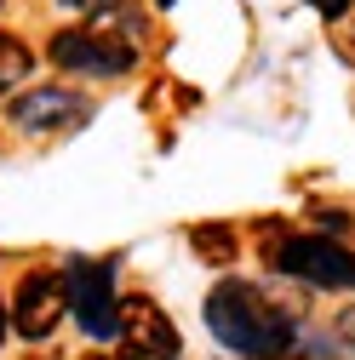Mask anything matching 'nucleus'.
I'll return each instance as SVG.
<instances>
[{
	"mask_svg": "<svg viewBox=\"0 0 355 360\" xmlns=\"http://www.w3.org/2000/svg\"><path fill=\"white\" fill-rule=\"evenodd\" d=\"M6 120H12L18 131L75 126V120H86V98H80V92H63V86H40V92H23V98L6 109Z\"/></svg>",
	"mask_w": 355,
	"mask_h": 360,
	"instance_id": "6",
	"label": "nucleus"
},
{
	"mask_svg": "<svg viewBox=\"0 0 355 360\" xmlns=\"http://www.w3.org/2000/svg\"><path fill=\"white\" fill-rule=\"evenodd\" d=\"M63 309H69L63 275H52V269H29V275L18 281V292H12V326L29 343H46L58 332V321H63Z\"/></svg>",
	"mask_w": 355,
	"mask_h": 360,
	"instance_id": "4",
	"label": "nucleus"
},
{
	"mask_svg": "<svg viewBox=\"0 0 355 360\" xmlns=\"http://www.w3.org/2000/svg\"><path fill=\"white\" fill-rule=\"evenodd\" d=\"M35 69V58H29V46L18 34H0V98H6V86H18L23 75Z\"/></svg>",
	"mask_w": 355,
	"mask_h": 360,
	"instance_id": "8",
	"label": "nucleus"
},
{
	"mask_svg": "<svg viewBox=\"0 0 355 360\" xmlns=\"http://www.w3.org/2000/svg\"><path fill=\"white\" fill-rule=\"evenodd\" d=\"M235 223H195L189 229V252H201L206 263H230L235 257Z\"/></svg>",
	"mask_w": 355,
	"mask_h": 360,
	"instance_id": "7",
	"label": "nucleus"
},
{
	"mask_svg": "<svg viewBox=\"0 0 355 360\" xmlns=\"http://www.w3.org/2000/svg\"><path fill=\"white\" fill-rule=\"evenodd\" d=\"M120 343L144 360H172L178 354V326L161 314L155 297H120Z\"/></svg>",
	"mask_w": 355,
	"mask_h": 360,
	"instance_id": "5",
	"label": "nucleus"
},
{
	"mask_svg": "<svg viewBox=\"0 0 355 360\" xmlns=\"http://www.w3.org/2000/svg\"><path fill=\"white\" fill-rule=\"evenodd\" d=\"M155 6H172V0H155Z\"/></svg>",
	"mask_w": 355,
	"mask_h": 360,
	"instance_id": "12",
	"label": "nucleus"
},
{
	"mask_svg": "<svg viewBox=\"0 0 355 360\" xmlns=\"http://www.w3.org/2000/svg\"><path fill=\"white\" fill-rule=\"evenodd\" d=\"M316 223H321V229H332V235H344V229H349V217H344L338 206H316Z\"/></svg>",
	"mask_w": 355,
	"mask_h": 360,
	"instance_id": "9",
	"label": "nucleus"
},
{
	"mask_svg": "<svg viewBox=\"0 0 355 360\" xmlns=\"http://www.w3.org/2000/svg\"><path fill=\"white\" fill-rule=\"evenodd\" d=\"M0 343H6V303H0Z\"/></svg>",
	"mask_w": 355,
	"mask_h": 360,
	"instance_id": "11",
	"label": "nucleus"
},
{
	"mask_svg": "<svg viewBox=\"0 0 355 360\" xmlns=\"http://www.w3.org/2000/svg\"><path fill=\"white\" fill-rule=\"evenodd\" d=\"M309 6H316V12L332 23V18H344V12H349V0H309Z\"/></svg>",
	"mask_w": 355,
	"mask_h": 360,
	"instance_id": "10",
	"label": "nucleus"
},
{
	"mask_svg": "<svg viewBox=\"0 0 355 360\" xmlns=\"http://www.w3.org/2000/svg\"><path fill=\"white\" fill-rule=\"evenodd\" d=\"M270 269L316 286V292H355V252L327 235H281L270 246Z\"/></svg>",
	"mask_w": 355,
	"mask_h": 360,
	"instance_id": "2",
	"label": "nucleus"
},
{
	"mask_svg": "<svg viewBox=\"0 0 355 360\" xmlns=\"http://www.w3.org/2000/svg\"><path fill=\"white\" fill-rule=\"evenodd\" d=\"M63 286L80 332L92 343L120 338V297H115V263L109 257H69L63 263Z\"/></svg>",
	"mask_w": 355,
	"mask_h": 360,
	"instance_id": "3",
	"label": "nucleus"
},
{
	"mask_svg": "<svg viewBox=\"0 0 355 360\" xmlns=\"http://www.w3.org/2000/svg\"><path fill=\"white\" fill-rule=\"evenodd\" d=\"M206 326L230 354H287L292 349V321L281 314V303H270L247 281H224L206 297Z\"/></svg>",
	"mask_w": 355,
	"mask_h": 360,
	"instance_id": "1",
	"label": "nucleus"
}]
</instances>
